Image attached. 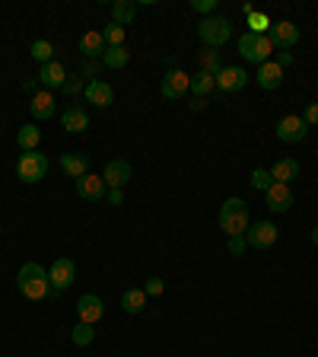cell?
<instances>
[{"label": "cell", "instance_id": "cell-35", "mask_svg": "<svg viewBox=\"0 0 318 357\" xmlns=\"http://www.w3.org/2000/svg\"><path fill=\"white\" fill-rule=\"evenodd\" d=\"M229 256H246V249H248V243H246V236H229Z\"/></svg>", "mask_w": 318, "mask_h": 357}, {"label": "cell", "instance_id": "cell-3", "mask_svg": "<svg viewBox=\"0 0 318 357\" xmlns=\"http://www.w3.org/2000/svg\"><path fill=\"white\" fill-rule=\"evenodd\" d=\"M198 38L207 48H220L233 38V23L226 16H207L198 23Z\"/></svg>", "mask_w": 318, "mask_h": 357}, {"label": "cell", "instance_id": "cell-34", "mask_svg": "<svg viewBox=\"0 0 318 357\" xmlns=\"http://www.w3.org/2000/svg\"><path fill=\"white\" fill-rule=\"evenodd\" d=\"M248 182H252L254 192H267L274 185V175H271V169H252V179Z\"/></svg>", "mask_w": 318, "mask_h": 357}, {"label": "cell", "instance_id": "cell-32", "mask_svg": "<svg viewBox=\"0 0 318 357\" xmlns=\"http://www.w3.org/2000/svg\"><path fill=\"white\" fill-rule=\"evenodd\" d=\"M271 26H274V23L264 16V13H258V10L248 16V32H254V36H267V32H271Z\"/></svg>", "mask_w": 318, "mask_h": 357}, {"label": "cell", "instance_id": "cell-25", "mask_svg": "<svg viewBox=\"0 0 318 357\" xmlns=\"http://www.w3.org/2000/svg\"><path fill=\"white\" fill-rule=\"evenodd\" d=\"M16 144L23 153H32V150H38V144H42V131H38L36 125H23L16 134Z\"/></svg>", "mask_w": 318, "mask_h": 357}, {"label": "cell", "instance_id": "cell-37", "mask_svg": "<svg viewBox=\"0 0 318 357\" xmlns=\"http://www.w3.org/2000/svg\"><path fill=\"white\" fill-rule=\"evenodd\" d=\"M220 7V0H191V10H198V13H210L213 16V10Z\"/></svg>", "mask_w": 318, "mask_h": 357}, {"label": "cell", "instance_id": "cell-4", "mask_svg": "<svg viewBox=\"0 0 318 357\" xmlns=\"http://www.w3.org/2000/svg\"><path fill=\"white\" fill-rule=\"evenodd\" d=\"M277 51L271 42V36H254V32H246V36H239V55L252 61V64H264V61H271V55Z\"/></svg>", "mask_w": 318, "mask_h": 357}, {"label": "cell", "instance_id": "cell-12", "mask_svg": "<svg viewBox=\"0 0 318 357\" xmlns=\"http://www.w3.org/2000/svg\"><path fill=\"white\" fill-rule=\"evenodd\" d=\"M77 316H80V322L96 325V322L105 316V303H102L96 293H83L80 300H77Z\"/></svg>", "mask_w": 318, "mask_h": 357}, {"label": "cell", "instance_id": "cell-18", "mask_svg": "<svg viewBox=\"0 0 318 357\" xmlns=\"http://www.w3.org/2000/svg\"><path fill=\"white\" fill-rule=\"evenodd\" d=\"M254 80H258V86H261V90H280L283 67H277V61H264V64H258Z\"/></svg>", "mask_w": 318, "mask_h": 357}, {"label": "cell", "instance_id": "cell-27", "mask_svg": "<svg viewBox=\"0 0 318 357\" xmlns=\"http://www.w3.org/2000/svg\"><path fill=\"white\" fill-rule=\"evenodd\" d=\"M134 16H137V3H134V0H115V3H111V23L127 26V23H134Z\"/></svg>", "mask_w": 318, "mask_h": 357}, {"label": "cell", "instance_id": "cell-19", "mask_svg": "<svg viewBox=\"0 0 318 357\" xmlns=\"http://www.w3.org/2000/svg\"><path fill=\"white\" fill-rule=\"evenodd\" d=\"M61 128H67L70 134H83V131L90 128V115L80 106H70V109L61 112Z\"/></svg>", "mask_w": 318, "mask_h": 357}, {"label": "cell", "instance_id": "cell-2", "mask_svg": "<svg viewBox=\"0 0 318 357\" xmlns=\"http://www.w3.org/2000/svg\"><path fill=\"white\" fill-rule=\"evenodd\" d=\"M252 227V214L242 198H226L220 208V230L226 236H246V230Z\"/></svg>", "mask_w": 318, "mask_h": 357}, {"label": "cell", "instance_id": "cell-1", "mask_svg": "<svg viewBox=\"0 0 318 357\" xmlns=\"http://www.w3.org/2000/svg\"><path fill=\"white\" fill-rule=\"evenodd\" d=\"M16 287H19V293H23L26 300H32V303L45 300L48 291H51L48 268H42L38 262H26V265L19 268V275H16Z\"/></svg>", "mask_w": 318, "mask_h": 357}, {"label": "cell", "instance_id": "cell-15", "mask_svg": "<svg viewBox=\"0 0 318 357\" xmlns=\"http://www.w3.org/2000/svg\"><path fill=\"white\" fill-rule=\"evenodd\" d=\"M83 96H86V102H90V106H96V109H105V106H111V102H115V90H111L105 80H90V83H86V93H83Z\"/></svg>", "mask_w": 318, "mask_h": 357}, {"label": "cell", "instance_id": "cell-14", "mask_svg": "<svg viewBox=\"0 0 318 357\" xmlns=\"http://www.w3.org/2000/svg\"><path fill=\"white\" fill-rule=\"evenodd\" d=\"M264 201H267V208H271L274 214H283V211H290L293 208V192H290V185H280V182H274L267 192H264Z\"/></svg>", "mask_w": 318, "mask_h": 357}, {"label": "cell", "instance_id": "cell-5", "mask_svg": "<svg viewBox=\"0 0 318 357\" xmlns=\"http://www.w3.org/2000/svg\"><path fill=\"white\" fill-rule=\"evenodd\" d=\"M48 156L45 153H38V150H32V153H19L16 160V179L19 182H26V185H36L42 182L48 175Z\"/></svg>", "mask_w": 318, "mask_h": 357}, {"label": "cell", "instance_id": "cell-8", "mask_svg": "<svg viewBox=\"0 0 318 357\" xmlns=\"http://www.w3.org/2000/svg\"><path fill=\"white\" fill-rule=\"evenodd\" d=\"M159 93H163V99H185V93H191V77L185 71H169L159 83Z\"/></svg>", "mask_w": 318, "mask_h": 357}, {"label": "cell", "instance_id": "cell-26", "mask_svg": "<svg viewBox=\"0 0 318 357\" xmlns=\"http://www.w3.org/2000/svg\"><path fill=\"white\" fill-rule=\"evenodd\" d=\"M121 310H124V312H144L146 310L144 287H131V291L121 293Z\"/></svg>", "mask_w": 318, "mask_h": 357}, {"label": "cell", "instance_id": "cell-10", "mask_svg": "<svg viewBox=\"0 0 318 357\" xmlns=\"http://www.w3.org/2000/svg\"><path fill=\"white\" fill-rule=\"evenodd\" d=\"M306 134H309V125L302 121V115H287L277 121V138L283 144H300V140H306Z\"/></svg>", "mask_w": 318, "mask_h": 357}, {"label": "cell", "instance_id": "cell-31", "mask_svg": "<svg viewBox=\"0 0 318 357\" xmlns=\"http://www.w3.org/2000/svg\"><path fill=\"white\" fill-rule=\"evenodd\" d=\"M102 38H105V45H109V48H124L127 29H124V26H118V23H111V26L102 29Z\"/></svg>", "mask_w": 318, "mask_h": 357}, {"label": "cell", "instance_id": "cell-40", "mask_svg": "<svg viewBox=\"0 0 318 357\" xmlns=\"http://www.w3.org/2000/svg\"><path fill=\"white\" fill-rule=\"evenodd\" d=\"M290 64H293V55L287 51V48H277V67H283V71H287Z\"/></svg>", "mask_w": 318, "mask_h": 357}, {"label": "cell", "instance_id": "cell-13", "mask_svg": "<svg viewBox=\"0 0 318 357\" xmlns=\"http://www.w3.org/2000/svg\"><path fill=\"white\" fill-rule=\"evenodd\" d=\"M246 83H248L246 67H223V71L217 73V90H223V93L246 90Z\"/></svg>", "mask_w": 318, "mask_h": 357}, {"label": "cell", "instance_id": "cell-39", "mask_svg": "<svg viewBox=\"0 0 318 357\" xmlns=\"http://www.w3.org/2000/svg\"><path fill=\"white\" fill-rule=\"evenodd\" d=\"M80 86H83V73L80 77H67V83H64L61 90L64 93H80Z\"/></svg>", "mask_w": 318, "mask_h": 357}, {"label": "cell", "instance_id": "cell-24", "mask_svg": "<svg viewBox=\"0 0 318 357\" xmlns=\"http://www.w3.org/2000/svg\"><path fill=\"white\" fill-rule=\"evenodd\" d=\"M213 90H217V77H213V73L198 71L191 77V93H194V99H207Z\"/></svg>", "mask_w": 318, "mask_h": 357}, {"label": "cell", "instance_id": "cell-36", "mask_svg": "<svg viewBox=\"0 0 318 357\" xmlns=\"http://www.w3.org/2000/svg\"><path fill=\"white\" fill-rule=\"evenodd\" d=\"M163 291H165V281H163V278H150V281H146V287H144L146 297H159Z\"/></svg>", "mask_w": 318, "mask_h": 357}, {"label": "cell", "instance_id": "cell-20", "mask_svg": "<svg viewBox=\"0 0 318 357\" xmlns=\"http://www.w3.org/2000/svg\"><path fill=\"white\" fill-rule=\"evenodd\" d=\"M38 80L45 83L48 90H61L64 83H67V71H64L61 61H51V64H42V71H38Z\"/></svg>", "mask_w": 318, "mask_h": 357}, {"label": "cell", "instance_id": "cell-21", "mask_svg": "<svg viewBox=\"0 0 318 357\" xmlns=\"http://www.w3.org/2000/svg\"><path fill=\"white\" fill-rule=\"evenodd\" d=\"M105 38H102V32H96V29H92V32H83V38H80V51L86 58H102L105 55Z\"/></svg>", "mask_w": 318, "mask_h": 357}, {"label": "cell", "instance_id": "cell-6", "mask_svg": "<svg viewBox=\"0 0 318 357\" xmlns=\"http://www.w3.org/2000/svg\"><path fill=\"white\" fill-rule=\"evenodd\" d=\"M277 223L274 220H258V223H252V227L246 230V243L252 249H271L274 243H277Z\"/></svg>", "mask_w": 318, "mask_h": 357}, {"label": "cell", "instance_id": "cell-22", "mask_svg": "<svg viewBox=\"0 0 318 357\" xmlns=\"http://www.w3.org/2000/svg\"><path fill=\"white\" fill-rule=\"evenodd\" d=\"M61 169L70 179H83V175L90 173V163H86V156L83 153H64L61 156Z\"/></svg>", "mask_w": 318, "mask_h": 357}, {"label": "cell", "instance_id": "cell-9", "mask_svg": "<svg viewBox=\"0 0 318 357\" xmlns=\"http://www.w3.org/2000/svg\"><path fill=\"white\" fill-rule=\"evenodd\" d=\"M131 179H134V166L127 163V160H109L105 169H102V182L109 185V188H124Z\"/></svg>", "mask_w": 318, "mask_h": 357}, {"label": "cell", "instance_id": "cell-29", "mask_svg": "<svg viewBox=\"0 0 318 357\" xmlns=\"http://www.w3.org/2000/svg\"><path fill=\"white\" fill-rule=\"evenodd\" d=\"M32 61H38V64H51L55 61V45L48 42V38H38V42H32Z\"/></svg>", "mask_w": 318, "mask_h": 357}, {"label": "cell", "instance_id": "cell-38", "mask_svg": "<svg viewBox=\"0 0 318 357\" xmlns=\"http://www.w3.org/2000/svg\"><path fill=\"white\" fill-rule=\"evenodd\" d=\"M302 121H306V125H318V102H309V106H306V112H302Z\"/></svg>", "mask_w": 318, "mask_h": 357}, {"label": "cell", "instance_id": "cell-42", "mask_svg": "<svg viewBox=\"0 0 318 357\" xmlns=\"http://www.w3.org/2000/svg\"><path fill=\"white\" fill-rule=\"evenodd\" d=\"M312 246L318 249V227H312Z\"/></svg>", "mask_w": 318, "mask_h": 357}, {"label": "cell", "instance_id": "cell-28", "mask_svg": "<svg viewBox=\"0 0 318 357\" xmlns=\"http://www.w3.org/2000/svg\"><path fill=\"white\" fill-rule=\"evenodd\" d=\"M127 61H131V51L127 48H105V55H102V64L111 67V71L127 67Z\"/></svg>", "mask_w": 318, "mask_h": 357}, {"label": "cell", "instance_id": "cell-41", "mask_svg": "<svg viewBox=\"0 0 318 357\" xmlns=\"http://www.w3.org/2000/svg\"><path fill=\"white\" fill-rule=\"evenodd\" d=\"M109 204H115V208L124 204V192H121V188H109Z\"/></svg>", "mask_w": 318, "mask_h": 357}, {"label": "cell", "instance_id": "cell-17", "mask_svg": "<svg viewBox=\"0 0 318 357\" xmlns=\"http://www.w3.org/2000/svg\"><path fill=\"white\" fill-rule=\"evenodd\" d=\"M29 109H32V119L38 121H48L55 115L57 102H55V93L51 90H42V93H32V102H29Z\"/></svg>", "mask_w": 318, "mask_h": 357}, {"label": "cell", "instance_id": "cell-23", "mask_svg": "<svg viewBox=\"0 0 318 357\" xmlns=\"http://www.w3.org/2000/svg\"><path fill=\"white\" fill-rule=\"evenodd\" d=\"M271 175H274V182L290 185L293 179L300 175V163H296V160H277V163L271 166Z\"/></svg>", "mask_w": 318, "mask_h": 357}, {"label": "cell", "instance_id": "cell-16", "mask_svg": "<svg viewBox=\"0 0 318 357\" xmlns=\"http://www.w3.org/2000/svg\"><path fill=\"white\" fill-rule=\"evenodd\" d=\"M77 195H80L83 201H102V198H105V182H102V175L86 173L83 179H77Z\"/></svg>", "mask_w": 318, "mask_h": 357}, {"label": "cell", "instance_id": "cell-11", "mask_svg": "<svg viewBox=\"0 0 318 357\" xmlns=\"http://www.w3.org/2000/svg\"><path fill=\"white\" fill-rule=\"evenodd\" d=\"M267 36H271L274 48H287V51H290V48L300 42V26H296V23H290V19H277Z\"/></svg>", "mask_w": 318, "mask_h": 357}, {"label": "cell", "instance_id": "cell-30", "mask_svg": "<svg viewBox=\"0 0 318 357\" xmlns=\"http://www.w3.org/2000/svg\"><path fill=\"white\" fill-rule=\"evenodd\" d=\"M70 338L77 348H86V345H92V338H96V329H92L90 322H77L70 332Z\"/></svg>", "mask_w": 318, "mask_h": 357}, {"label": "cell", "instance_id": "cell-7", "mask_svg": "<svg viewBox=\"0 0 318 357\" xmlns=\"http://www.w3.org/2000/svg\"><path fill=\"white\" fill-rule=\"evenodd\" d=\"M48 281H51V291L64 293L77 281V262L73 258H55V265L48 268Z\"/></svg>", "mask_w": 318, "mask_h": 357}, {"label": "cell", "instance_id": "cell-33", "mask_svg": "<svg viewBox=\"0 0 318 357\" xmlns=\"http://www.w3.org/2000/svg\"><path fill=\"white\" fill-rule=\"evenodd\" d=\"M200 71L204 73H213V77H217L220 71H223V64H220V51H200Z\"/></svg>", "mask_w": 318, "mask_h": 357}]
</instances>
